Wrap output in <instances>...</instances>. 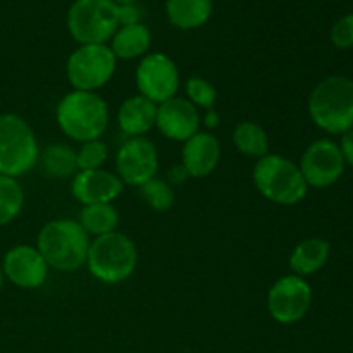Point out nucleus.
Segmentation results:
<instances>
[{
	"label": "nucleus",
	"instance_id": "nucleus-20",
	"mask_svg": "<svg viewBox=\"0 0 353 353\" xmlns=\"http://www.w3.org/2000/svg\"><path fill=\"white\" fill-rule=\"evenodd\" d=\"M212 0H165V14L178 30H196L210 19Z\"/></svg>",
	"mask_w": 353,
	"mask_h": 353
},
{
	"label": "nucleus",
	"instance_id": "nucleus-3",
	"mask_svg": "<svg viewBox=\"0 0 353 353\" xmlns=\"http://www.w3.org/2000/svg\"><path fill=\"white\" fill-rule=\"evenodd\" d=\"M57 124L65 137L76 141L100 140L109 124V109L105 100L95 92L72 90L59 102Z\"/></svg>",
	"mask_w": 353,
	"mask_h": 353
},
{
	"label": "nucleus",
	"instance_id": "nucleus-11",
	"mask_svg": "<svg viewBox=\"0 0 353 353\" xmlns=\"http://www.w3.org/2000/svg\"><path fill=\"white\" fill-rule=\"evenodd\" d=\"M299 168L307 185L314 188H330L340 181L347 164L338 143L321 138L305 148Z\"/></svg>",
	"mask_w": 353,
	"mask_h": 353
},
{
	"label": "nucleus",
	"instance_id": "nucleus-9",
	"mask_svg": "<svg viewBox=\"0 0 353 353\" xmlns=\"http://www.w3.org/2000/svg\"><path fill=\"white\" fill-rule=\"evenodd\" d=\"M312 305V288L305 278L288 274L279 278L268 293V310L279 324H295Z\"/></svg>",
	"mask_w": 353,
	"mask_h": 353
},
{
	"label": "nucleus",
	"instance_id": "nucleus-17",
	"mask_svg": "<svg viewBox=\"0 0 353 353\" xmlns=\"http://www.w3.org/2000/svg\"><path fill=\"white\" fill-rule=\"evenodd\" d=\"M157 119V103L145 99L143 95H133L126 99L117 112V123L123 133L131 138L143 137L155 126Z\"/></svg>",
	"mask_w": 353,
	"mask_h": 353
},
{
	"label": "nucleus",
	"instance_id": "nucleus-32",
	"mask_svg": "<svg viewBox=\"0 0 353 353\" xmlns=\"http://www.w3.org/2000/svg\"><path fill=\"white\" fill-rule=\"evenodd\" d=\"M203 119H205V124L209 128H214V126H217V124H219V117H217V114L214 112V109H210L209 112H207V116L203 117Z\"/></svg>",
	"mask_w": 353,
	"mask_h": 353
},
{
	"label": "nucleus",
	"instance_id": "nucleus-5",
	"mask_svg": "<svg viewBox=\"0 0 353 353\" xmlns=\"http://www.w3.org/2000/svg\"><path fill=\"white\" fill-rule=\"evenodd\" d=\"M138 250L131 238L123 233H109L90 241L86 265L93 278L107 285H117L137 269Z\"/></svg>",
	"mask_w": 353,
	"mask_h": 353
},
{
	"label": "nucleus",
	"instance_id": "nucleus-28",
	"mask_svg": "<svg viewBox=\"0 0 353 353\" xmlns=\"http://www.w3.org/2000/svg\"><path fill=\"white\" fill-rule=\"evenodd\" d=\"M330 38L338 50L353 48V12L345 14L333 24Z\"/></svg>",
	"mask_w": 353,
	"mask_h": 353
},
{
	"label": "nucleus",
	"instance_id": "nucleus-6",
	"mask_svg": "<svg viewBox=\"0 0 353 353\" xmlns=\"http://www.w3.org/2000/svg\"><path fill=\"white\" fill-rule=\"evenodd\" d=\"M38 161V141L30 124L17 114H0V174L17 178Z\"/></svg>",
	"mask_w": 353,
	"mask_h": 353
},
{
	"label": "nucleus",
	"instance_id": "nucleus-8",
	"mask_svg": "<svg viewBox=\"0 0 353 353\" xmlns=\"http://www.w3.org/2000/svg\"><path fill=\"white\" fill-rule=\"evenodd\" d=\"M117 59L107 43L79 45L68 59L65 74L74 90L97 92L110 81Z\"/></svg>",
	"mask_w": 353,
	"mask_h": 353
},
{
	"label": "nucleus",
	"instance_id": "nucleus-2",
	"mask_svg": "<svg viewBox=\"0 0 353 353\" xmlns=\"http://www.w3.org/2000/svg\"><path fill=\"white\" fill-rule=\"evenodd\" d=\"M37 248L48 264L57 271H76L86 264L90 236L74 219H55L38 233Z\"/></svg>",
	"mask_w": 353,
	"mask_h": 353
},
{
	"label": "nucleus",
	"instance_id": "nucleus-22",
	"mask_svg": "<svg viewBox=\"0 0 353 353\" xmlns=\"http://www.w3.org/2000/svg\"><path fill=\"white\" fill-rule=\"evenodd\" d=\"M41 168H43L45 174L52 179L71 178L78 171L76 150L62 143L50 145L45 148L43 155H41Z\"/></svg>",
	"mask_w": 353,
	"mask_h": 353
},
{
	"label": "nucleus",
	"instance_id": "nucleus-34",
	"mask_svg": "<svg viewBox=\"0 0 353 353\" xmlns=\"http://www.w3.org/2000/svg\"><path fill=\"white\" fill-rule=\"evenodd\" d=\"M3 286V272H2V268H0V290H2Z\"/></svg>",
	"mask_w": 353,
	"mask_h": 353
},
{
	"label": "nucleus",
	"instance_id": "nucleus-25",
	"mask_svg": "<svg viewBox=\"0 0 353 353\" xmlns=\"http://www.w3.org/2000/svg\"><path fill=\"white\" fill-rule=\"evenodd\" d=\"M140 195L157 212H165L174 205V192L164 179L152 178L150 181L140 186Z\"/></svg>",
	"mask_w": 353,
	"mask_h": 353
},
{
	"label": "nucleus",
	"instance_id": "nucleus-4",
	"mask_svg": "<svg viewBox=\"0 0 353 353\" xmlns=\"http://www.w3.org/2000/svg\"><path fill=\"white\" fill-rule=\"evenodd\" d=\"M255 188L278 205H296L309 192L299 164L278 154H268L254 168Z\"/></svg>",
	"mask_w": 353,
	"mask_h": 353
},
{
	"label": "nucleus",
	"instance_id": "nucleus-21",
	"mask_svg": "<svg viewBox=\"0 0 353 353\" xmlns=\"http://www.w3.org/2000/svg\"><path fill=\"white\" fill-rule=\"evenodd\" d=\"M78 223L88 233V236L99 238L116 231L119 224V214L112 203H93L83 207Z\"/></svg>",
	"mask_w": 353,
	"mask_h": 353
},
{
	"label": "nucleus",
	"instance_id": "nucleus-26",
	"mask_svg": "<svg viewBox=\"0 0 353 353\" xmlns=\"http://www.w3.org/2000/svg\"><path fill=\"white\" fill-rule=\"evenodd\" d=\"M105 143L102 140H90L81 143L79 150L76 152V162H78V171H93V169H102L103 162L107 161Z\"/></svg>",
	"mask_w": 353,
	"mask_h": 353
},
{
	"label": "nucleus",
	"instance_id": "nucleus-10",
	"mask_svg": "<svg viewBox=\"0 0 353 353\" xmlns=\"http://www.w3.org/2000/svg\"><path fill=\"white\" fill-rule=\"evenodd\" d=\"M134 79H137L140 95L157 105L176 97L179 88L178 65L169 55L161 54V52L141 57L134 72Z\"/></svg>",
	"mask_w": 353,
	"mask_h": 353
},
{
	"label": "nucleus",
	"instance_id": "nucleus-33",
	"mask_svg": "<svg viewBox=\"0 0 353 353\" xmlns=\"http://www.w3.org/2000/svg\"><path fill=\"white\" fill-rule=\"evenodd\" d=\"M114 3H117V6H123V3H137L138 0H112Z\"/></svg>",
	"mask_w": 353,
	"mask_h": 353
},
{
	"label": "nucleus",
	"instance_id": "nucleus-29",
	"mask_svg": "<svg viewBox=\"0 0 353 353\" xmlns=\"http://www.w3.org/2000/svg\"><path fill=\"white\" fill-rule=\"evenodd\" d=\"M117 14H119V26L141 23V12L137 3H123V6H117Z\"/></svg>",
	"mask_w": 353,
	"mask_h": 353
},
{
	"label": "nucleus",
	"instance_id": "nucleus-19",
	"mask_svg": "<svg viewBox=\"0 0 353 353\" xmlns=\"http://www.w3.org/2000/svg\"><path fill=\"white\" fill-rule=\"evenodd\" d=\"M152 33L143 23L119 26V30L110 38V50L116 59L131 61V59L145 57L150 48Z\"/></svg>",
	"mask_w": 353,
	"mask_h": 353
},
{
	"label": "nucleus",
	"instance_id": "nucleus-27",
	"mask_svg": "<svg viewBox=\"0 0 353 353\" xmlns=\"http://www.w3.org/2000/svg\"><path fill=\"white\" fill-rule=\"evenodd\" d=\"M186 95L188 100L195 107H203V109L210 110L214 109V103L217 100V90L214 88L212 83L207 79L200 78V76H193L186 81Z\"/></svg>",
	"mask_w": 353,
	"mask_h": 353
},
{
	"label": "nucleus",
	"instance_id": "nucleus-13",
	"mask_svg": "<svg viewBox=\"0 0 353 353\" xmlns=\"http://www.w3.org/2000/svg\"><path fill=\"white\" fill-rule=\"evenodd\" d=\"M2 272L3 278L9 279L17 288L34 290L47 281L48 264L37 247L17 245L3 257Z\"/></svg>",
	"mask_w": 353,
	"mask_h": 353
},
{
	"label": "nucleus",
	"instance_id": "nucleus-12",
	"mask_svg": "<svg viewBox=\"0 0 353 353\" xmlns=\"http://www.w3.org/2000/svg\"><path fill=\"white\" fill-rule=\"evenodd\" d=\"M116 169L124 185H145L157 174L159 157L155 145L143 137L130 138L117 152Z\"/></svg>",
	"mask_w": 353,
	"mask_h": 353
},
{
	"label": "nucleus",
	"instance_id": "nucleus-31",
	"mask_svg": "<svg viewBox=\"0 0 353 353\" xmlns=\"http://www.w3.org/2000/svg\"><path fill=\"white\" fill-rule=\"evenodd\" d=\"M168 178L171 183L179 185V183H183L186 178H190V176H188V172L185 171V168H183V165H178V168H172L171 171H169Z\"/></svg>",
	"mask_w": 353,
	"mask_h": 353
},
{
	"label": "nucleus",
	"instance_id": "nucleus-18",
	"mask_svg": "<svg viewBox=\"0 0 353 353\" xmlns=\"http://www.w3.org/2000/svg\"><path fill=\"white\" fill-rule=\"evenodd\" d=\"M331 245L324 238H307L293 248L290 255V269L293 274L307 278L319 272L327 264Z\"/></svg>",
	"mask_w": 353,
	"mask_h": 353
},
{
	"label": "nucleus",
	"instance_id": "nucleus-14",
	"mask_svg": "<svg viewBox=\"0 0 353 353\" xmlns=\"http://www.w3.org/2000/svg\"><path fill=\"white\" fill-rule=\"evenodd\" d=\"M155 126L169 140L186 141L199 133L200 114L199 109L188 99H172L157 105Z\"/></svg>",
	"mask_w": 353,
	"mask_h": 353
},
{
	"label": "nucleus",
	"instance_id": "nucleus-7",
	"mask_svg": "<svg viewBox=\"0 0 353 353\" xmlns=\"http://www.w3.org/2000/svg\"><path fill=\"white\" fill-rule=\"evenodd\" d=\"M68 30L79 45L107 43L119 30L117 3L112 0H74L68 12Z\"/></svg>",
	"mask_w": 353,
	"mask_h": 353
},
{
	"label": "nucleus",
	"instance_id": "nucleus-1",
	"mask_svg": "<svg viewBox=\"0 0 353 353\" xmlns=\"http://www.w3.org/2000/svg\"><path fill=\"white\" fill-rule=\"evenodd\" d=\"M309 114L324 133L341 137L353 130V79L333 74L317 83L309 97Z\"/></svg>",
	"mask_w": 353,
	"mask_h": 353
},
{
	"label": "nucleus",
	"instance_id": "nucleus-23",
	"mask_svg": "<svg viewBox=\"0 0 353 353\" xmlns=\"http://www.w3.org/2000/svg\"><path fill=\"white\" fill-rule=\"evenodd\" d=\"M233 143L240 154L248 155V157L262 159L269 154L268 133L254 121H243L234 128Z\"/></svg>",
	"mask_w": 353,
	"mask_h": 353
},
{
	"label": "nucleus",
	"instance_id": "nucleus-16",
	"mask_svg": "<svg viewBox=\"0 0 353 353\" xmlns=\"http://www.w3.org/2000/svg\"><path fill=\"white\" fill-rule=\"evenodd\" d=\"M221 159V145L212 133L199 131L183 147L181 165L192 178H205L217 168Z\"/></svg>",
	"mask_w": 353,
	"mask_h": 353
},
{
	"label": "nucleus",
	"instance_id": "nucleus-30",
	"mask_svg": "<svg viewBox=\"0 0 353 353\" xmlns=\"http://www.w3.org/2000/svg\"><path fill=\"white\" fill-rule=\"evenodd\" d=\"M338 147H340L341 155H343L345 164L352 165L353 168V130L341 134Z\"/></svg>",
	"mask_w": 353,
	"mask_h": 353
},
{
	"label": "nucleus",
	"instance_id": "nucleus-24",
	"mask_svg": "<svg viewBox=\"0 0 353 353\" xmlns=\"http://www.w3.org/2000/svg\"><path fill=\"white\" fill-rule=\"evenodd\" d=\"M24 205V192L16 178L0 174V226L19 216Z\"/></svg>",
	"mask_w": 353,
	"mask_h": 353
},
{
	"label": "nucleus",
	"instance_id": "nucleus-15",
	"mask_svg": "<svg viewBox=\"0 0 353 353\" xmlns=\"http://www.w3.org/2000/svg\"><path fill=\"white\" fill-rule=\"evenodd\" d=\"M124 183L119 176L103 169L79 171L72 179V196L83 205L93 203H112L123 193Z\"/></svg>",
	"mask_w": 353,
	"mask_h": 353
}]
</instances>
